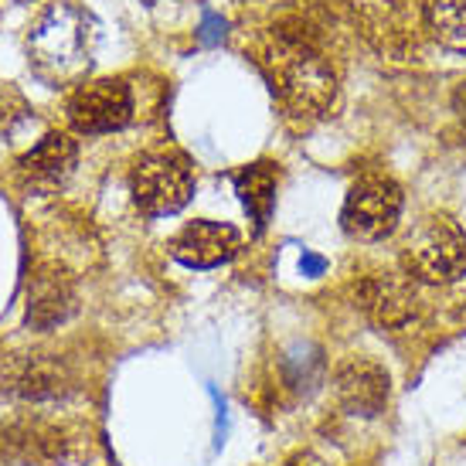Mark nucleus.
I'll list each match as a JSON object with an SVG mask.
<instances>
[{
  "instance_id": "nucleus-1",
  "label": "nucleus",
  "mask_w": 466,
  "mask_h": 466,
  "mask_svg": "<svg viewBox=\"0 0 466 466\" xmlns=\"http://www.w3.org/2000/svg\"><path fill=\"white\" fill-rule=\"evenodd\" d=\"M262 68L286 116L320 119L337 103V68L310 38L276 35L262 48Z\"/></svg>"
},
{
  "instance_id": "nucleus-2",
  "label": "nucleus",
  "mask_w": 466,
  "mask_h": 466,
  "mask_svg": "<svg viewBox=\"0 0 466 466\" xmlns=\"http://www.w3.org/2000/svg\"><path fill=\"white\" fill-rule=\"evenodd\" d=\"M401 272L412 283H456L466 276V232L442 215L422 218L401 242Z\"/></svg>"
},
{
  "instance_id": "nucleus-3",
  "label": "nucleus",
  "mask_w": 466,
  "mask_h": 466,
  "mask_svg": "<svg viewBox=\"0 0 466 466\" xmlns=\"http://www.w3.org/2000/svg\"><path fill=\"white\" fill-rule=\"evenodd\" d=\"M89 21L72 4H55L38 17V25L27 35V55L45 78L66 82L78 76L86 66V41H89Z\"/></svg>"
},
{
  "instance_id": "nucleus-4",
  "label": "nucleus",
  "mask_w": 466,
  "mask_h": 466,
  "mask_svg": "<svg viewBox=\"0 0 466 466\" xmlns=\"http://www.w3.org/2000/svg\"><path fill=\"white\" fill-rule=\"evenodd\" d=\"M130 195L133 205L140 208L143 215H150V218L181 211L191 201V195H195L191 160L177 154V150H147L133 164Z\"/></svg>"
},
{
  "instance_id": "nucleus-5",
  "label": "nucleus",
  "mask_w": 466,
  "mask_h": 466,
  "mask_svg": "<svg viewBox=\"0 0 466 466\" xmlns=\"http://www.w3.org/2000/svg\"><path fill=\"white\" fill-rule=\"evenodd\" d=\"M401 208L405 195L389 174H361L344 198L340 225L358 242H381L399 228Z\"/></svg>"
},
{
  "instance_id": "nucleus-6",
  "label": "nucleus",
  "mask_w": 466,
  "mask_h": 466,
  "mask_svg": "<svg viewBox=\"0 0 466 466\" xmlns=\"http://www.w3.org/2000/svg\"><path fill=\"white\" fill-rule=\"evenodd\" d=\"M66 116L76 133H116L133 119V89L123 78H96L72 92Z\"/></svg>"
},
{
  "instance_id": "nucleus-7",
  "label": "nucleus",
  "mask_w": 466,
  "mask_h": 466,
  "mask_svg": "<svg viewBox=\"0 0 466 466\" xmlns=\"http://www.w3.org/2000/svg\"><path fill=\"white\" fill-rule=\"evenodd\" d=\"M358 303L381 330H405L419 317V293L405 272H371L358 283Z\"/></svg>"
},
{
  "instance_id": "nucleus-8",
  "label": "nucleus",
  "mask_w": 466,
  "mask_h": 466,
  "mask_svg": "<svg viewBox=\"0 0 466 466\" xmlns=\"http://www.w3.org/2000/svg\"><path fill=\"white\" fill-rule=\"evenodd\" d=\"M334 391H337V401L350 415L375 419L389 405L391 381H389V371L378 361H371V358H348V361L337 368Z\"/></svg>"
},
{
  "instance_id": "nucleus-9",
  "label": "nucleus",
  "mask_w": 466,
  "mask_h": 466,
  "mask_svg": "<svg viewBox=\"0 0 466 466\" xmlns=\"http://www.w3.org/2000/svg\"><path fill=\"white\" fill-rule=\"evenodd\" d=\"M242 246V235L232 225L221 221H191L170 242V256L187 266V269H215L221 262H228Z\"/></svg>"
},
{
  "instance_id": "nucleus-10",
  "label": "nucleus",
  "mask_w": 466,
  "mask_h": 466,
  "mask_svg": "<svg viewBox=\"0 0 466 466\" xmlns=\"http://www.w3.org/2000/svg\"><path fill=\"white\" fill-rule=\"evenodd\" d=\"M78 147L68 133H48L41 137L21 160H17V174L25 177L31 187H58L68 181V174L76 170Z\"/></svg>"
},
{
  "instance_id": "nucleus-11",
  "label": "nucleus",
  "mask_w": 466,
  "mask_h": 466,
  "mask_svg": "<svg viewBox=\"0 0 466 466\" xmlns=\"http://www.w3.org/2000/svg\"><path fill=\"white\" fill-rule=\"evenodd\" d=\"M76 310V286L62 269L41 266L27 283V324L48 330Z\"/></svg>"
},
{
  "instance_id": "nucleus-12",
  "label": "nucleus",
  "mask_w": 466,
  "mask_h": 466,
  "mask_svg": "<svg viewBox=\"0 0 466 466\" xmlns=\"http://www.w3.org/2000/svg\"><path fill=\"white\" fill-rule=\"evenodd\" d=\"M4 389L27 401L58 399L72 389V375L58 358H17L4 375Z\"/></svg>"
},
{
  "instance_id": "nucleus-13",
  "label": "nucleus",
  "mask_w": 466,
  "mask_h": 466,
  "mask_svg": "<svg viewBox=\"0 0 466 466\" xmlns=\"http://www.w3.org/2000/svg\"><path fill=\"white\" fill-rule=\"evenodd\" d=\"M235 191L242 198L256 232H262L272 215V208H276V170H272V164L259 160V164L242 167L235 174Z\"/></svg>"
},
{
  "instance_id": "nucleus-14",
  "label": "nucleus",
  "mask_w": 466,
  "mask_h": 466,
  "mask_svg": "<svg viewBox=\"0 0 466 466\" xmlns=\"http://www.w3.org/2000/svg\"><path fill=\"white\" fill-rule=\"evenodd\" d=\"M426 21L440 41L466 48V0H426Z\"/></svg>"
},
{
  "instance_id": "nucleus-15",
  "label": "nucleus",
  "mask_w": 466,
  "mask_h": 466,
  "mask_svg": "<svg viewBox=\"0 0 466 466\" xmlns=\"http://www.w3.org/2000/svg\"><path fill=\"white\" fill-rule=\"evenodd\" d=\"M283 466H327L317 453H293Z\"/></svg>"
},
{
  "instance_id": "nucleus-16",
  "label": "nucleus",
  "mask_w": 466,
  "mask_h": 466,
  "mask_svg": "<svg viewBox=\"0 0 466 466\" xmlns=\"http://www.w3.org/2000/svg\"><path fill=\"white\" fill-rule=\"evenodd\" d=\"M17 4H27V0H17Z\"/></svg>"
}]
</instances>
